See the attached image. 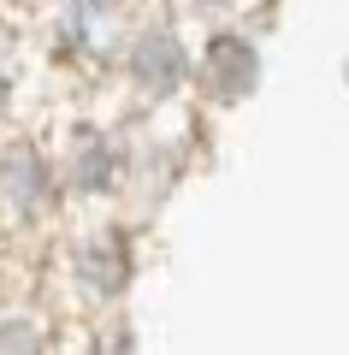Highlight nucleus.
Wrapping results in <instances>:
<instances>
[{
	"mask_svg": "<svg viewBox=\"0 0 349 355\" xmlns=\"http://www.w3.org/2000/svg\"><path fill=\"white\" fill-rule=\"evenodd\" d=\"M36 190H42V172H36V160L30 154H18L12 166H6V196H18V202H36Z\"/></svg>",
	"mask_w": 349,
	"mask_h": 355,
	"instance_id": "obj_3",
	"label": "nucleus"
},
{
	"mask_svg": "<svg viewBox=\"0 0 349 355\" xmlns=\"http://www.w3.org/2000/svg\"><path fill=\"white\" fill-rule=\"evenodd\" d=\"M137 77L142 83H154V89H172L178 83V48L172 42H142V53H137Z\"/></svg>",
	"mask_w": 349,
	"mask_h": 355,
	"instance_id": "obj_2",
	"label": "nucleus"
},
{
	"mask_svg": "<svg viewBox=\"0 0 349 355\" xmlns=\"http://www.w3.org/2000/svg\"><path fill=\"white\" fill-rule=\"evenodd\" d=\"M213 77H219V89H225V95H237V89L255 77V53L243 48V42H231V36H225V42H213Z\"/></svg>",
	"mask_w": 349,
	"mask_h": 355,
	"instance_id": "obj_1",
	"label": "nucleus"
}]
</instances>
